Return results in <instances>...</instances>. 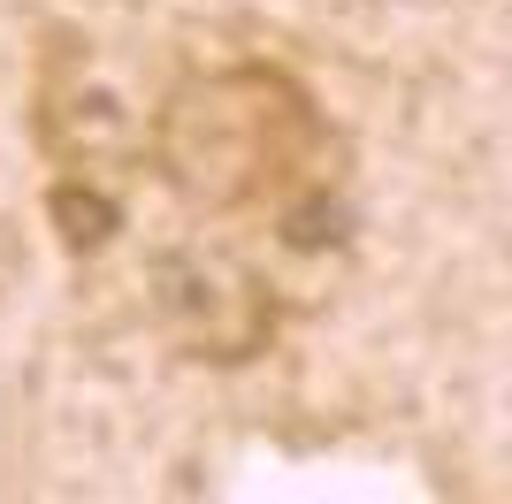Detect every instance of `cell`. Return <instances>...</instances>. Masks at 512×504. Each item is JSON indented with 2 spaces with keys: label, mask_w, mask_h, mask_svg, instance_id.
<instances>
[{
  "label": "cell",
  "mask_w": 512,
  "mask_h": 504,
  "mask_svg": "<svg viewBox=\"0 0 512 504\" xmlns=\"http://www.w3.org/2000/svg\"><path fill=\"white\" fill-rule=\"evenodd\" d=\"M146 161L184 214H283V237L314 245V214L337 191L344 138L306 77H291L283 62H214L184 69L161 92Z\"/></svg>",
  "instance_id": "6da1fadb"
},
{
  "label": "cell",
  "mask_w": 512,
  "mask_h": 504,
  "mask_svg": "<svg viewBox=\"0 0 512 504\" xmlns=\"http://www.w3.org/2000/svg\"><path fill=\"white\" fill-rule=\"evenodd\" d=\"M146 314L161 344L199 367H253L283 329L276 283L214 245H161L146 260Z\"/></svg>",
  "instance_id": "7a4b0ae2"
},
{
  "label": "cell",
  "mask_w": 512,
  "mask_h": 504,
  "mask_svg": "<svg viewBox=\"0 0 512 504\" xmlns=\"http://www.w3.org/2000/svg\"><path fill=\"white\" fill-rule=\"evenodd\" d=\"M46 214L62 222V252H100L107 237L123 230V199L100 191V176H54Z\"/></svg>",
  "instance_id": "3957f363"
}]
</instances>
